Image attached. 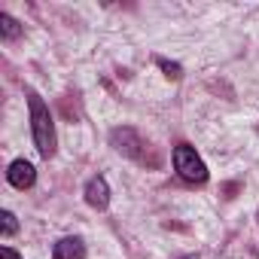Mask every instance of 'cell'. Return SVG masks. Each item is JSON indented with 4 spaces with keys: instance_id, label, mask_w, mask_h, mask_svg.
<instances>
[{
    "instance_id": "3",
    "label": "cell",
    "mask_w": 259,
    "mask_h": 259,
    "mask_svg": "<svg viewBox=\"0 0 259 259\" xmlns=\"http://www.w3.org/2000/svg\"><path fill=\"white\" fill-rule=\"evenodd\" d=\"M7 180H10L16 189H31V186H34V180H37V171H34V165H31V162L16 159V162L10 165V171H7Z\"/></svg>"
},
{
    "instance_id": "5",
    "label": "cell",
    "mask_w": 259,
    "mask_h": 259,
    "mask_svg": "<svg viewBox=\"0 0 259 259\" xmlns=\"http://www.w3.org/2000/svg\"><path fill=\"white\" fill-rule=\"evenodd\" d=\"M52 259H85L82 238H61L52 250Z\"/></svg>"
},
{
    "instance_id": "6",
    "label": "cell",
    "mask_w": 259,
    "mask_h": 259,
    "mask_svg": "<svg viewBox=\"0 0 259 259\" xmlns=\"http://www.w3.org/2000/svg\"><path fill=\"white\" fill-rule=\"evenodd\" d=\"M0 31H4V40H19L22 37V28H19V22L13 19V16H0Z\"/></svg>"
},
{
    "instance_id": "8",
    "label": "cell",
    "mask_w": 259,
    "mask_h": 259,
    "mask_svg": "<svg viewBox=\"0 0 259 259\" xmlns=\"http://www.w3.org/2000/svg\"><path fill=\"white\" fill-rule=\"evenodd\" d=\"M159 64H162V70H165L168 76H180V67H177V64H171V61H159Z\"/></svg>"
},
{
    "instance_id": "7",
    "label": "cell",
    "mask_w": 259,
    "mask_h": 259,
    "mask_svg": "<svg viewBox=\"0 0 259 259\" xmlns=\"http://www.w3.org/2000/svg\"><path fill=\"white\" fill-rule=\"evenodd\" d=\"M16 217H13V210H4V235L10 238V235H16Z\"/></svg>"
},
{
    "instance_id": "1",
    "label": "cell",
    "mask_w": 259,
    "mask_h": 259,
    "mask_svg": "<svg viewBox=\"0 0 259 259\" xmlns=\"http://www.w3.org/2000/svg\"><path fill=\"white\" fill-rule=\"evenodd\" d=\"M28 107H31V135H34V144H37V153L43 159H52L55 156V122H52V113L40 101V95H31Z\"/></svg>"
},
{
    "instance_id": "2",
    "label": "cell",
    "mask_w": 259,
    "mask_h": 259,
    "mask_svg": "<svg viewBox=\"0 0 259 259\" xmlns=\"http://www.w3.org/2000/svg\"><path fill=\"white\" fill-rule=\"evenodd\" d=\"M174 168L177 174L186 180V183H204L207 180V165L201 162V156L195 153V147L189 144H180L174 150Z\"/></svg>"
},
{
    "instance_id": "4",
    "label": "cell",
    "mask_w": 259,
    "mask_h": 259,
    "mask_svg": "<svg viewBox=\"0 0 259 259\" xmlns=\"http://www.w3.org/2000/svg\"><path fill=\"white\" fill-rule=\"evenodd\" d=\"M85 201H89L95 210H104V207L110 204V186H107L104 177H92V180L85 183Z\"/></svg>"
},
{
    "instance_id": "9",
    "label": "cell",
    "mask_w": 259,
    "mask_h": 259,
    "mask_svg": "<svg viewBox=\"0 0 259 259\" xmlns=\"http://www.w3.org/2000/svg\"><path fill=\"white\" fill-rule=\"evenodd\" d=\"M0 259H22V256H19L13 247H4V250H0Z\"/></svg>"
}]
</instances>
